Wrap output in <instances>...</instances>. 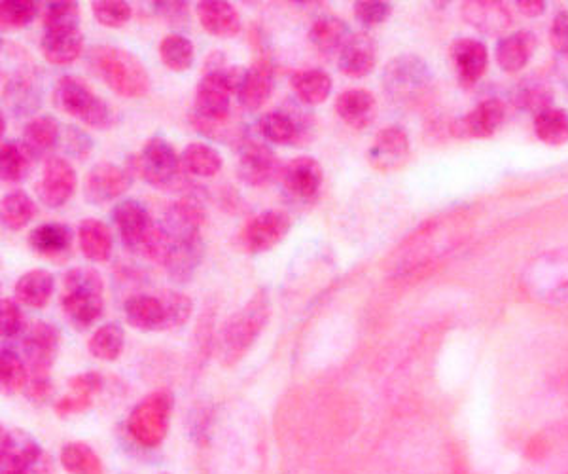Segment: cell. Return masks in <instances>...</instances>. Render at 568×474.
<instances>
[{
  "mask_svg": "<svg viewBox=\"0 0 568 474\" xmlns=\"http://www.w3.org/2000/svg\"><path fill=\"white\" fill-rule=\"evenodd\" d=\"M59 342V330L48 321H36L27 330L23 338V353L31 370V378H50V368L54 365Z\"/></svg>",
  "mask_w": 568,
  "mask_h": 474,
  "instance_id": "2e32d148",
  "label": "cell"
},
{
  "mask_svg": "<svg viewBox=\"0 0 568 474\" xmlns=\"http://www.w3.org/2000/svg\"><path fill=\"white\" fill-rule=\"evenodd\" d=\"M203 222L205 213L197 201L180 200L165 211L161 228L165 230L169 241H184L201 237Z\"/></svg>",
  "mask_w": 568,
  "mask_h": 474,
  "instance_id": "44dd1931",
  "label": "cell"
},
{
  "mask_svg": "<svg viewBox=\"0 0 568 474\" xmlns=\"http://www.w3.org/2000/svg\"><path fill=\"white\" fill-rule=\"evenodd\" d=\"M158 52H160L161 63L173 73H184V71L192 69V65L196 61L194 42L190 38L177 35V33L163 38Z\"/></svg>",
  "mask_w": 568,
  "mask_h": 474,
  "instance_id": "f35d334b",
  "label": "cell"
},
{
  "mask_svg": "<svg viewBox=\"0 0 568 474\" xmlns=\"http://www.w3.org/2000/svg\"><path fill=\"white\" fill-rule=\"evenodd\" d=\"M161 300L167 311V330L182 329L192 315V298H188L184 292L165 291L161 294Z\"/></svg>",
  "mask_w": 568,
  "mask_h": 474,
  "instance_id": "f907efd6",
  "label": "cell"
},
{
  "mask_svg": "<svg viewBox=\"0 0 568 474\" xmlns=\"http://www.w3.org/2000/svg\"><path fill=\"white\" fill-rule=\"evenodd\" d=\"M517 6L529 18H538V16H542L546 12V2L544 0H519Z\"/></svg>",
  "mask_w": 568,
  "mask_h": 474,
  "instance_id": "680465c9",
  "label": "cell"
},
{
  "mask_svg": "<svg viewBox=\"0 0 568 474\" xmlns=\"http://www.w3.org/2000/svg\"><path fill=\"white\" fill-rule=\"evenodd\" d=\"M44 33L57 31H78L80 29V8L74 0L48 2L42 14Z\"/></svg>",
  "mask_w": 568,
  "mask_h": 474,
  "instance_id": "7bdbcfd3",
  "label": "cell"
},
{
  "mask_svg": "<svg viewBox=\"0 0 568 474\" xmlns=\"http://www.w3.org/2000/svg\"><path fill=\"white\" fill-rule=\"evenodd\" d=\"M231 95H235L224 76V69L218 73L203 74L196 90L194 112L199 120L211 124H226L230 122Z\"/></svg>",
  "mask_w": 568,
  "mask_h": 474,
  "instance_id": "7c38bea8",
  "label": "cell"
},
{
  "mask_svg": "<svg viewBox=\"0 0 568 474\" xmlns=\"http://www.w3.org/2000/svg\"><path fill=\"white\" fill-rule=\"evenodd\" d=\"M4 99L6 103L16 110L18 114H25L35 109L38 103V95L35 90V78L27 73L16 74L10 80H6L4 86Z\"/></svg>",
  "mask_w": 568,
  "mask_h": 474,
  "instance_id": "bcb514c9",
  "label": "cell"
},
{
  "mask_svg": "<svg viewBox=\"0 0 568 474\" xmlns=\"http://www.w3.org/2000/svg\"><path fill=\"white\" fill-rule=\"evenodd\" d=\"M124 344V329L116 323H107L93 332V336L89 338L88 349L91 357L112 363L122 355Z\"/></svg>",
  "mask_w": 568,
  "mask_h": 474,
  "instance_id": "ab89813d",
  "label": "cell"
},
{
  "mask_svg": "<svg viewBox=\"0 0 568 474\" xmlns=\"http://www.w3.org/2000/svg\"><path fill=\"white\" fill-rule=\"evenodd\" d=\"M462 18L466 19V23H470L474 29H478L485 35H500L512 23L510 10L497 0L464 2Z\"/></svg>",
  "mask_w": 568,
  "mask_h": 474,
  "instance_id": "484cf974",
  "label": "cell"
},
{
  "mask_svg": "<svg viewBox=\"0 0 568 474\" xmlns=\"http://www.w3.org/2000/svg\"><path fill=\"white\" fill-rule=\"evenodd\" d=\"M131 183L133 173L127 167L101 162L93 165L84 179V198L93 205L118 200L131 188Z\"/></svg>",
  "mask_w": 568,
  "mask_h": 474,
  "instance_id": "9a60e30c",
  "label": "cell"
},
{
  "mask_svg": "<svg viewBox=\"0 0 568 474\" xmlns=\"http://www.w3.org/2000/svg\"><path fill=\"white\" fill-rule=\"evenodd\" d=\"M112 220L125 247L146 260L163 264L169 253V237L154 224L141 201L124 200L112 209Z\"/></svg>",
  "mask_w": 568,
  "mask_h": 474,
  "instance_id": "6da1fadb",
  "label": "cell"
},
{
  "mask_svg": "<svg viewBox=\"0 0 568 474\" xmlns=\"http://www.w3.org/2000/svg\"><path fill=\"white\" fill-rule=\"evenodd\" d=\"M55 109L69 114L89 128L107 129L114 124V110L78 76H61L52 93Z\"/></svg>",
  "mask_w": 568,
  "mask_h": 474,
  "instance_id": "5b68a950",
  "label": "cell"
},
{
  "mask_svg": "<svg viewBox=\"0 0 568 474\" xmlns=\"http://www.w3.org/2000/svg\"><path fill=\"white\" fill-rule=\"evenodd\" d=\"M432 82V73L419 55H398L385 67L383 88L398 105H413Z\"/></svg>",
  "mask_w": 568,
  "mask_h": 474,
  "instance_id": "52a82bcc",
  "label": "cell"
},
{
  "mask_svg": "<svg viewBox=\"0 0 568 474\" xmlns=\"http://www.w3.org/2000/svg\"><path fill=\"white\" fill-rule=\"evenodd\" d=\"M54 287V275L48 270H31L21 275L16 281V287H14L16 302L19 306L40 310L50 302L54 294Z\"/></svg>",
  "mask_w": 568,
  "mask_h": 474,
  "instance_id": "d6a6232c",
  "label": "cell"
},
{
  "mask_svg": "<svg viewBox=\"0 0 568 474\" xmlns=\"http://www.w3.org/2000/svg\"><path fill=\"white\" fill-rule=\"evenodd\" d=\"M284 190L294 200L309 201L319 194L324 173L319 162L311 156H300L290 160L281 171Z\"/></svg>",
  "mask_w": 568,
  "mask_h": 474,
  "instance_id": "e0dca14e",
  "label": "cell"
},
{
  "mask_svg": "<svg viewBox=\"0 0 568 474\" xmlns=\"http://www.w3.org/2000/svg\"><path fill=\"white\" fill-rule=\"evenodd\" d=\"M551 101H553V93L550 88L538 80H525L515 90L517 107L533 112L534 116L551 109Z\"/></svg>",
  "mask_w": 568,
  "mask_h": 474,
  "instance_id": "7dc6e473",
  "label": "cell"
},
{
  "mask_svg": "<svg viewBox=\"0 0 568 474\" xmlns=\"http://www.w3.org/2000/svg\"><path fill=\"white\" fill-rule=\"evenodd\" d=\"M61 304L76 329H89L105 310V285L101 275L91 268H72L65 275Z\"/></svg>",
  "mask_w": 568,
  "mask_h": 474,
  "instance_id": "277c9868",
  "label": "cell"
},
{
  "mask_svg": "<svg viewBox=\"0 0 568 474\" xmlns=\"http://www.w3.org/2000/svg\"><path fill=\"white\" fill-rule=\"evenodd\" d=\"M35 162V156L23 141H4L0 152V177L4 183H21Z\"/></svg>",
  "mask_w": 568,
  "mask_h": 474,
  "instance_id": "8d00e7d4",
  "label": "cell"
},
{
  "mask_svg": "<svg viewBox=\"0 0 568 474\" xmlns=\"http://www.w3.org/2000/svg\"><path fill=\"white\" fill-rule=\"evenodd\" d=\"M391 2L381 0H360L355 2V18L364 27H377L391 16Z\"/></svg>",
  "mask_w": 568,
  "mask_h": 474,
  "instance_id": "816d5d0a",
  "label": "cell"
},
{
  "mask_svg": "<svg viewBox=\"0 0 568 474\" xmlns=\"http://www.w3.org/2000/svg\"><path fill=\"white\" fill-rule=\"evenodd\" d=\"M91 12L95 21L108 29L124 27L131 19V6L125 0H95Z\"/></svg>",
  "mask_w": 568,
  "mask_h": 474,
  "instance_id": "c3c4849f",
  "label": "cell"
},
{
  "mask_svg": "<svg viewBox=\"0 0 568 474\" xmlns=\"http://www.w3.org/2000/svg\"><path fill=\"white\" fill-rule=\"evenodd\" d=\"M377 112V101L372 92L368 90H345L336 99V114L351 128H366L373 122Z\"/></svg>",
  "mask_w": 568,
  "mask_h": 474,
  "instance_id": "83f0119b",
  "label": "cell"
},
{
  "mask_svg": "<svg viewBox=\"0 0 568 474\" xmlns=\"http://www.w3.org/2000/svg\"><path fill=\"white\" fill-rule=\"evenodd\" d=\"M180 156L169 141L161 137H152L142 146L141 154L127 162V169L139 175L152 186H169L178 177Z\"/></svg>",
  "mask_w": 568,
  "mask_h": 474,
  "instance_id": "ba28073f",
  "label": "cell"
},
{
  "mask_svg": "<svg viewBox=\"0 0 568 474\" xmlns=\"http://www.w3.org/2000/svg\"><path fill=\"white\" fill-rule=\"evenodd\" d=\"M449 57L453 63L455 74L462 86H474L480 80L487 63L489 54L485 44L476 38H459L451 44Z\"/></svg>",
  "mask_w": 568,
  "mask_h": 474,
  "instance_id": "d6986e66",
  "label": "cell"
},
{
  "mask_svg": "<svg viewBox=\"0 0 568 474\" xmlns=\"http://www.w3.org/2000/svg\"><path fill=\"white\" fill-rule=\"evenodd\" d=\"M269 296L266 291L256 292L249 302L233 313L220 332V359L226 366L237 365L247 353L269 321Z\"/></svg>",
  "mask_w": 568,
  "mask_h": 474,
  "instance_id": "3957f363",
  "label": "cell"
},
{
  "mask_svg": "<svg viewBox=\"0 0 568 474\" xmlns=\"http://www.w3.org/2000/svg\"><path fill=\"white\" fill-rule=\"evenodd\" d=\"M196 14L201 27L216 38L237 37L243 29V21L237 8L228 0L197 2Z\"/></svg>",
  "mask_w": 568,
  "mask_h": 474,
  "instance_id": "ffe728a7",
  "label": "cell"
},
{
  "mask_svg": "<svg viewBox=\"0 0 568 474\" xmlns=\"http://www.w3.org/2000/svg\"><path fill=\"white\" fill-rule=\"evenodd\" d=\"M506 118V107L498 99H487L481 101L476 109L470 114H466L459 122V135L464 137H476V139H487L497 133L498 128L504 124Z\"/></svg>",
  "mask_w": 568,
  "mask_h": 474,
  "instance_id": "4316f807",
  "label": "cell"
},
{
  "mask_svg": "<svg viewBox=\"0 0 568 474\" xmlns=\"http://www.w3.org/2000/svg\"><path fill=\"white\" fill-rule=\"evenodd\" d=\"M550 40L553 50L568 59V12H559L553 19Z\"/></svg>",
  "mask_w": 568,
  "mask_h": 474,
  "instance_id": "11a10c76",
  "label": "cell"
},
{
  "mask_svg": "<svg viewBox=\"0 0 568 474\" xmlns=\"http://www.w3.org/2000/svg\"><path fill=\"white\" fill-rule=\"evenodd\" d=\"M311 129L313 120L300 107L271 110L258 120L260 135L273 145H298L300 141L313 137Z\"/></svg>",
  "mask_w": 568,
  "mask_h": 474,
  "instance_id": "8fae6325",
  "label": "cell"
},
{
  "mask_svg": "<svg viewBox=\"0 0 568 474\" xmlns=\"http://www.w3.org/2000/svg\"><path fill=\"white\" fill-rule=\"evenodd\" d=\"M536 137L550 146L565 145L568 141V114L563 109H551L534 116Z\"/></svg>",
  "mask_w": 568,
  "mask_h": 474,
  "instance_id": "b9f144b4",
  "label": "cell"
},
{
  "mask_svg": "<svg viewBox=\"0 0 568 474\" xmlns=\"http://www.w3.org/2000/svg\"><path fill=\"white\" fill-rule=\"evenodd\" d=\"M38 16V4L35 0H4L0 4V18L4 27L21 29L35 21Z\"/></svg>",
  "mask_w": 568,
  "mask_h": 474,
  "instance_id": "681fc988",
  "label": "cell"
},
{
  "mask_svg": "<svg viewBox=\"0 0 568 474\" xmlns=\"http://www.w3.org/2000/svg\"><path fill=\"white\" fill-rule=\"evenodd\" d=\"M281 171L283 165L266 143L247 137L239 146L237 175L243 183L260 188L271 183L275 177H281Z\"/></svg>",
  "mask_w": 568,
  "mask_h": 474,
  "instance_id": "4fadbf2b",
  "label": "cell"
},
{
  "mask_svg": "<svg viewBox=\"0 0 568 474\" xmlns=\"http://www.w3.org/2000/svg\"><path fill=\"white\" fill-rule=\"evenodd\" d=\"M409 137L406 129L389 126L381 129L368 150V162L377 171H392L408 160Z\"/></svg>",
  "mask_w": 568,
  "mask_h": 474,
  "instance_id": "ac0fdd59",
  "label": "cell"
},
{
  "mask_svg": "<svg viewBox=\"0 0 568 474\" xmlns=\"http://www.w3.org/2000/svg\"><path fill=\"white\" fill-rule=\"evenodd\" d=\"M275 90V67L267 59H258L247 69L245 80L237 92L239 103L247 110H260Z\"/></svg>",
  "mask_w": 568,
  "mask_h": 474,
  "instance_id": "603a6c76",
  "label": "cell"
},
{
  "mask_svg": "<svg viewBox=\"0 0 568 474\" xmlns=\"http://www.w3.org/2000/svg\"><path fill=\"white\" fill-rule=\"evenodd\" d=\"M76 186H78V175L65 158H59V156L46 158L42 177L36 184L38 200L42 201L46 207L59 209L72 200Z\"/></svg>",
  "mask_w": 568,
  "mask_h": 474,
  "instance_id": "5bb4252c",
  "label": "cell"
},
{
  "mask_svg": "<svg viewBox=\"0 0 568 474\" xmlns=\"http://www.w3.org/2000/svg\"><path fill=\"white\" fill-rule=\"evenodd\" d=\"M89 65L108 88L125 99H139L150 92V76L137 55L118 46H95Z\"/></svg>",
  "mask_w": 568,
  "mask_h": 474,
  "instance_id": "7a4b0ae2",
  "label": "cell"
},
{
  "mask_svg": "<svg viewBox=\"0 0 568 474\" xmlns=\"http://www.w3.org/2000/svg\"><path fill=\"white\" fill-rule=\"evenodd\" d=\"M2 474H23V473H10V471H2Z\"/></svg>",
  "mask_w": 568,
  "mask_h": 474,
  "instance_id": "91938a15",
  "label": "cell"
},
{
  "mask_svg": "<svg viewBox=\"0 0 568 474\" xmlns=\"http://www.w3.org/2000/svg\"><path fill=\"white\" fill-rule=\"evenodd\" d=\"M203 255H205L203 237L184 239V241H169V253H167L163 266H165L167 274L171 275L173 281L186 283L194 277L197 268L201 266Z\"/></svg>",
  "mask_w": 568,
  "mask_h": 474,
  "instance_id": "d4e9b609",
  "label": "cell"
},
{
  "mask_svg": "<svg viewBox=\"0 0 568 474\" xmlns=\"http://www.w3.org/2000/svg\"><path fill=\"white\" fill-rule=\"evenodd\" d=\"M180 164L186 173L199 179H209L222 169V156L207 143H192L180 154Z\"/></svg>",
  "mask_w": 568,
  "mask_h": 474,
  "instance_id": "74e56055",
  "label": "cell"
},
{
  "mask_svg": "<svg viewBox=\"0 0 568 474\" xmlns=\"http://www.w3.org/2000/svg\"><path fill=\"white\" fill-rule=\"evenodd\" d=\"M377 63V42L368 33H353L339 52V71L351 78H364Z\"/></svg>",
  "mask_w": 568,
  "mask_h": 474,
  "instance_id": "7402d4cb",
  "label": "cell"
},
{
  "mask_svg": "<svg viewBox=\"0 0 568 474\" xmlns=\"http://www.w3.org/2000/svg\"><path fill=\"white\" fill-rule=\"evenodd\" d=\"M72 230L61 222H46L29 236V245L38 255L55 256L71 249Z\"/></svg>",
  "mask_w": 568,
  "mask_h": 474,
  "instance_id": "d590c367",
  "label": "cell"
},
{
  "mask_svg": "<svg viewBox=\"0 0 568 474\" xmlns=\"http://www.w3.org/2000/svg\"><path fill=\"white\" fill-rule=\"evenodd\" d=\"M292 219L281 209H269L258 213L243 226L239 234L241 247L250 255H262L275 249L288 236Z\"/></svg>",
  "mask_w": 568,
  "mask_h": 474,
  "instance_id": "30bf717a",
  "label": "cell"
},
{
  "mask_svg": "<svg viewBox=\"0 0 568 474\" xmlns=\"http://www.w3.org/2000/svg\"><path fill=\"white\" fill-rule=\"evenodd\" d=\"M59 141H61V126L50 114L35 116L23 128V145L29 148L35 160L46 156L50 158Z\"/></svg>",
  "mask_w": 568,
  "mask_h": 474,
  "instance_id": "f546056e",
  "label": "cell"
},
{
  "mask_svg": "<svg viewBox=\"0 0 568 474\" xmlns=\"http://www.w3.org/2000/svg\"><path fill=\"white\" fill-rule=\"evenodd\" d=\"M23 330V313L18 302L4 298L0 302V332L2 338H16Z\"/></svg>",
  "mask_w": 568,
  "mask_h": 474,
  "instance_id": "f5cc1de1",
  "label": "cell"
},
{
  "mask_svg": "<svg viewBox=\"0 0 568 474\" xmlns=\"http://www.w3.org/2000/svg\"><path fill=\"white\" fill-rule=\"evenodd\" d=\"M2 469L10 473L48 474L50 459L35 438L21 429H4L0 440Z\"/></svg>",
  "mask_w": 568,
  "mask_h": 474,
  "instance_id": "9c48e42d",
  "label": "cell"
},
{
  "mask_svg": "<svg viewBox=\"0 0 568 474\" xmlns=\"http://www.w3.org/2000/svg\"><path fill=\"white\" fill-rule=\"evenodd\" d=\"M163 474H169V473H163Z\"/></svg>",
  "mask_w": 568,
  "mask_h": 474,
  "instance_id": "94428289",
  "label": "cell"
},
{
  "mask_svg": "<svg viewBox=\"0 0 568 474\" xmlns=\"http://www.w3.org/2000/svg\"><path fill=\"white\" fill-rule=\"evenodd\" d=\"M2 222L8 230H23L36 213L35 200L25 190H14L2 198Z\"/></svg>",
  "mask_w": 568,
  "mask_h": 474,
  "instance_id": "60d3db41",
  "label": "cell"
},
{
  "mask_svg": "<svg viewBox=\"0 0 568 474\" xmlns=\"http://www.w3.org/2000/svg\"><path fill=\"white\" fill-rule=\"evenodd\" d=\"M29 366L16 351L2 349L0 353V382L8 395H18L29 387Z\"/></svg>",
  "mask_w": 568,
  "mask_h": 474,
  "instance_id": "f6af8a7d",
  "label": "cell"
},
{
  "mask_svg": "<svg viewBox=\"0 0 568 474\" xmlns=\"http://www.w3.org/2000/svg\"><path fill=\"white\" fill-rule=\"evenodd\" d=\"M152 8L167 23H184L186 19L190 18V4L182 2V0L152 2Z\"/></svg>",
  "mask_w": 568,
  "mask_h": 474,
  "instance_id": "db71d44e",
  "label": "cell"
},
{
  "mask_svg": "<svg viewBox=\"0 0 568 474\" xmlns=\"http://www.w3.org/2000/svg\"><path fill=\"white\" fill-rule=\"evenodd\" d=\"M101 383H103V380H101L99 374L86 372V374L74 376L71 380V387L76 397H82V399H89V401H91V395L101 389Z\"/></svg>",
  "mask_w": 568,
  "mask_h": 474,
  "instance_id": "6f0895ef",
  "label": "cell"
},
{
  "mask_svg": "<svg viewBox=\"0 0 568 474\" xmlns=\"http://www.w3.org/2000/svg\"><path fill=\"white\" fill-rule=\"evenodd\" d=\"M290 86L300 103L307 107H317L332 95L334 80L322 69H303L292 74Z\"/></svg>",
  "mask_w": 568,
  "mask_h": 474,
  "instance_id": "1f68e13d",
  "label": "cell"
},
{
  "mask_svg": "<svg viewBox=\"0 0 568 474\" xmlns=\"http://www.w3.org/2000/svg\"><path fill=\"white\" fill-rule=\"evenodd\" d=\"M78 245L91 262H107L112 255L114 239L103 220L86 219L78 226Z\"/></svg>",
  "mask_w": 568,
  "mask_h": 474,
  "instance_id": "836d02e7",
  "label": "cell"
},
{
  "mask_svg": "<svg viewBox=\"0 0 568 474\" xmlns=\"http://www.w3.org/2000/svg\"><path fill=\"white\" fill-rule=\"evenodd\" d=\"M536 50V37L531 31H515L500 38L497 44V63L506 73L521 71Z\"/></svg>",
  "mask_w": 568,
  "mask_h": 474,
  "instance_id": "f1b7e54d",
  "label": "cell"
},
{
  "mask_svg": "<svg viewBox=\"0 0 568 474\" xmlns=\"http://www.w3.org/2000/svg\"><path fill=\"white\" fill-rule=\"evenodd\" d=\"M40 50L48 63L57 67L72 65L84 50V37L78 31H57L44 33L40 40Z\"/></svg>",
  "mask_w": 568,
  "mask_h": 474,
  "instance_id": "4dcf8cb0",
  "label": "cell"
},
{
  "mask_svg": "<svg viewBox=\"0 0 568 474\" xmlns=\"http://www.w3.org/2000/svg\"><path fill=\"white\" fill-rule=\"evenodd\" d=\"M67 150H69V154L76 156V158H88L89 152L93 150L91 137L84 129H67Z\"/></svg>",
  "mask_w": 568,
  "mask_h": 474,
  "instance_id": "9f6ffc18",
  "label": "cell"
},
{
  "mask_svg": "<svg viewBox=\"0 0 568 474\" xmlns=\"http://www.w3.org/2000/svg\"><path fill=\"white\" fill-rule=\"evenodd\" d=\"M349 25L338 16H320L315 19L309 31L311 44L319 50L320 54L332 55L341 52V48L351 38Z\"/></svg>",
  "mask_w": 568,
  "mask_h": 474,
  "instance_id": "e575fe53",
  "label": "cell"
},
{
  "mask_svg": "<svg viewBox=\"0 0 568 474\" xmlns=\"http://www.w3.org/2000/svg\"><path fill=\"white\" fill-rule=\"evenodd\" d=\"M173 406L175 401L169 391H156L148 395L129 414L127 431L141 446H158L167 437Z\"/></svg>",
  "mask_w": 568,
  "mask_h": 474,
  "instance_id": "8992f818",
  "label": "cell"
},
{
  "mask_svg": "<svg viewBox=\"0 0 568 474\" xmlns=\"http://www.w3.org/2000/svg\"><path fill=\"white\" fill-rule=\"evenodd\" d=\"M124 313L127 323L141 332L167 330V311L161 296L135 294L125 300Z\"/></svg>",
  "mask_w": 568,
  "mask_h": 474,
  "instance_id": "cb8c5ba5",
  "label": "cell"
},
{
  "mask_svg": "<svg viewBox=\"0 0 568 474\" xmlns=\"http://www.w3.org/2000/svg\"><path fill=\"white\" fill-rule=\"evenodd\" d=\"M61 465L69 474H103L101 457L84 442H69L61 450Z\"/></svg>",
  "mask_w": 568,
  "mask_h": 474,
  "instance_id": "ee69618b",
  "label": "cell"
}]
</instances>
